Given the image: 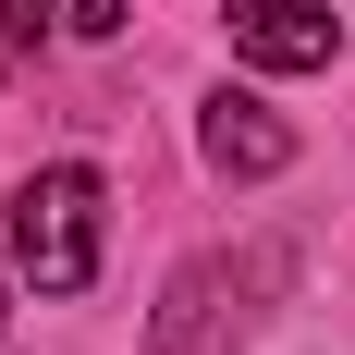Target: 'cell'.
Returning <instances> with one entry per match:
<instances>
[{
	"label": "cell",
	"mask_w": 355,
	"mask_h": 355,
	"mask_svg": "<svg viewBox=\"0 0 355 355\" xmlns=\"http://www.w3.org/2000/svg\"><path fill=\"white\" fill-rule=\"evenodd\" d=\"M12 270L37 294H86L98 282V172L86 159H49V172L12 196Z\"/></svg>",
	"instance_id": "cell-1"
},
{
	"label": "cell",
	"mask_w": 355,
	"mask_h": 355,
	"mask_svg": "<svg viewBox=\"0 0 355 355\" xmlns=\"http://www.w3.org/2000/svg\"><path fill=\"white\" fill-rule=\"evenodd\" d=\"M245 343V270L233 257H184L159 319H147V355H233Z\"/></svg>",
	"instance_id": "cell-2"
},
{
	"label": "cell",
	"mask_w": 355,
	"mask_h": 355,
	"mask_svg": "<svg viewBox=\"0 0 355 355\" xmlns=\"http://www.w3.org/2000/svg\"><path fill=\"white\" fill-rule=\"evenodd\" d=\"M220 25H233V49L270 73H319L331 49H343V12L331 0H220Z\"/></svg>",
	"instance_id": "cell-3"
},
{
	"label": "cell",
	"mask_w": 355,
	"mask_h": 355,
	"mask_svg": "<svg viewBox=\"0 0 355 355\" xmlns=\"http://www.w3.org/2000/svg\"><path fill=\"white\" fill-rule=\"evenodd\" d=\"M196 147H209L220 184H270V172H294V123H282L270 98H245V86H220V98L196 110Z\"/></svg>",
	"instance_id": "cell-4"
},
{
	"label": "cell",
	"mask_w": 355,
	"mask_h": 355,
	"mask_svg": "<svg viewBox=\"0 0 355 355\" xmlns=\"http://www.w3.org/2000/svg\"><path fill=\"white\" fill-rule=\"evenodd\" d=\"M73 12V37H123V0H62Z\"/></svg>",
	"instance_id": "cell-5"
},
{
	"label": "cell",
	"mask_w": 355,
	"mask_h": 355,
	"mask_svg": "<svg viewBox=\"0 0 355 355\" xmlns=\"http://www.w3.org/2000/svg\"><path fill=\"white\" fill-rule=\"evenodd\" d=\"M12 12H49V0H12Z\"/></svg>",
	"instance_id": "cell-6"
},
{
	"label": "cell",
	"mask_w": 355,
	"mask_h": 355,
	"mask_svg": "<svg viewBox=\"0 0 355 355\" xmlns=\"http://www.w3.org/2000/svg\"><path fill=\"white\" fill-rule=\"evenodd\" d=\"M0 319H12V306H0Z\"/></svg>",
	"instance_id": "cell-7"
}]
</instances>
